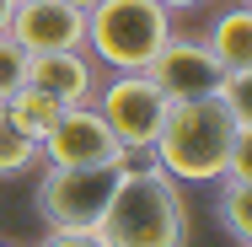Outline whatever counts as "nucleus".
Instances as JSON below:
<instances>
[{"mask_svg": "<svg viewBox=\"0 0 252 247\" xmlns=\"http://www.w3.org/2000/svg\"><path fill=\"white\" fill-rule=\"evenodd\" d=\"M247 140H252V124L231 118V107L220 97H193L166 107L151 161L177 183H220L236 145H247Z\"/></svg>", "mask_w": 252, "mask_h": 247, "instance_id": "1", "label": "nucleus"}, {"mask_svg": "<svg viewBox=\"0 0 252 247\" xmlns=\"http://www.w3.org/2000/svg\"><path fill=\"white\" fill-rule=\"evenodd\" d=\"M97 231L107 237V247H188V199L183 183L166 177L156 161L145 167H124L113 199L102 210Z\"/></svg>", "mask_w": 252, "mask_h": 247, "instance_id": "2", "label": "nucleus"}, {"mask_svg": "<svg viewBox=\"0 0 252 247\" xmlns=\"http://www.w3.org/2000/svg\"><path fill=\"white\" fill-rule=\"evenodd\" d=\"M172 38V11L161 0H97L86 5V54L102 70H145Z\"/></svg>", "mask_w": 252, "mask_h": 247, "instance_id": "3", "label": "nucleus"}, {"mask_svg": "<svg viewBox=\"0 0 252 247\" xmlns=\"http://www.w3.org/2000/svg\"><path fill=\"white\" fill-rule=\"evenodd\" d=\"M92 102H97L102 124L113 129V140H118L124 156H151L156 135H161V118H166V107H172L145 70H113L97 86Z\"/></svg>", "mask_w": 252, "mask_h": 247, "instance_id": "4", "label": "nucleus"}, {"mask_svg": "<svg viewBox=\"0 0 252 247\" xmlns=\"http://www.w3.org/2000/svg\"><path fill=\"white\" fill-rule=\"evenodd\" d=\"M124 167H49L38 183V220L49 231H97Z\"/></svg>", "mask_w": 252, "mask_h": 247, "instance_id": "5", "label": "nucleus"}, {"mask_svg": "<svg viewBox=\"0 0 252 247\" xmlns=\"http://www.w3.org/2000/svg\"><path fill=\"white\" fill-rule=\"evenodd\" d=\"M38 156L49 167H129L134 156H124L113 129L102 124L97 102H75L59 107V118L49 124V135L38 140Z\"/></svg>", "mask_w": 252, "mask_h": 247, "instance_id": "6", "label": "nucleus"}, {"mask_svg": "<svg viewBox=\"0 0 252 247\" xmlns=\"http://www.w3.org/2000/svg\"><path fill=\"white\" fill-rule=\"evenodd\" d=\"M145 75H151L156 86H161V97L166 102H193V97H215V86H220V65H215V54L204 49V38H166L156 59L145 65Z\"/></svg>", "mask_w": 252, "mask_h": 247, "instance_id": "7", "label": "nucleus"}, {"mask_svg": "<svg viewBox=\"0 0 252 247\" xmlns=\"http://www.w3.org/2000/svg\"><path fill=\"white\" fill-rule=\"evenodd\" d=\"M5 33H11L27 54L86 49V11L70 5V0H16Z\"/></svg>", "mask_w": 252, "mask_h": 247, "instance_id": "8", "label": "nucleus"}, {"mask_svg": "<svg viewBox=\"0 0 252 247\" xmlns=\"http://www.w3.org/2000/svg\"><path fill=\"white\" fill-rule=\"evenodd\" d=\"M27 86L49 92L59 107L92 102L102 86V65L86 49H54V54H27Z\"/></svg>", "mask_w": 252, "mask_h": 247, "instance_id": "9", "label": "nucleus"}, {"mask_svg": "<svg viewBox=\"0 0 252 247\" xmlns=\"http://www.w3.org/2000/svg\"><path fill=\"white\" fill-rule=\"evenodd\" d=\"M204 49L215 54V65L225 75H252V11H247V0L225 5L204 27Z\"/></svg>", "mask_w": 252, "mask_h": 247, "instance_id": "10", "label": "nucleus"}, {"mask_svg": "<svg viewBox=\"0 0 252 247\" xmlns=\"http://www.w3.org/2000/svg\"><path fill=\"white\" fill-rule=\"evenodd\" d=\"M0 107H5V118H11V124H16L27 140H43V135H49V124L59 118V102H54L49 92H38V86H22V92H11Z\"/></svg>", "mask_w": 252, "mask_h": 247, "instance_id": "11", "label": "nucleus"}, {"mask_svg": "<svg viewBox=\"0 0 252 247\" xmlns=\"http://www.w3.org/2000/svg\"><path fill=\"white\" fill-rule=\"evenodd\" d=\"M225 188H220V226L231 231V242L247 247L252 242V183L242 177H220Z\"/></svg>", "mask_w": 252, "mask_h": 247, "instance_id": "12", "label": "nucleus"}, {"mask_svg": "<svg viewBox=\"0 0 252 247\" xmlns=\"http://www.w3.org/2000/svg\"><path fill=\"white\" fill-rule=\"evenodd\" d=\"M38 167V140H27L11 118H5V107H0V177H22V172H32Z\"/></svg>", "mask_w": 252, "mask_h": 247, "instance_id": "13", "label": "nucleus"}, {"mask_svg": "<svg viewBox=\"0 0 252 247\" xmlns=\"http://www.w3.org/2000/svg\"><path fill=\"white\" fill-rule=\"evenodd\" d=\"M22 86H27V49L11 33H0V102L11 92H22Z\"/></svg>", "mask_w": 252, "mask_h": 247, "instance_id": "14", "label": "nucleus"}, {"mask_svg": "<svg viewBox=\"0 0 252 247\" xmlns=\"http://www.w3.org/2000/svg\"><path fill=\"white\" fill-rule=\"evenodd\" d=\"M247 92H252V75H220V86H215V97L225 102V107H231V118H242V124H252Z\"/></svg>", "mask_w": 252, "mask_h": 247, "instance_id": "15", "label": "nucleus"}, {"mask_svg": "<svg viewBox=\"0 0 252 247\" xmlns=\"http://www.w3.org/2000/svg\"><path fill=\"white\" fill-rule=\"evenodd\" d=\"M38 247H107L102 231H49Z\"/></svg>", "mask_w": 252, "mask_h": 247, "instance_id": "16", "label": "nucleus"}, {"mask_svg": "<svg viewBox=\"0 0 252 247\" xmlns=\"http://www.w3.org/2000/svg\"><path fill=\"white\" fill-rule=\"evenodd\" d=\"M161 5H166V11L177 16V11H199V5H209V0H161Z\"/></svg>", "mask_w": 252, "mask_h": 247, "instance_id": "17", "label": "nucleus"}, {"mask_svg": "<svg viewBox=\"0 0 252 247\" xmlns=\"http://www.w3.org/2000/svg\"><path fill=\"white\" fill-rule=\"evenodd\" d=\"M11 11H16V0H0V33L11 27Z\"/></svg>", "mask_w": 252, "mask_h": 247, "instance_id": "18", "label": "nucleus"}, {"mask_svg": "<svg viewBox=\"0 0 252 247\" xmlns=\"http://www.w3.org/2000/svg\"><path fill=\"white\" fill-rule=\"evenodd\" d=\"M70 5H81V11H86V5H97V0H70Z\"/></svg>", "mask_w": 252, "mask_h": 247, "instance_id": "19", "label": "nucleus"}, {"mask_svg": "<svg viewBox=\"0 0 252 247\" xmlns=\"http://www.w3.org/2000/svg\"><path fill=\"white\" fill-rule=\"evenodd\" d=\"M0 247H16V242H0Z\"/></svg>", "mask_w": 252, "mask_h": 247, "instance_id": "20", "label": "nucleus"}]
</instances>
